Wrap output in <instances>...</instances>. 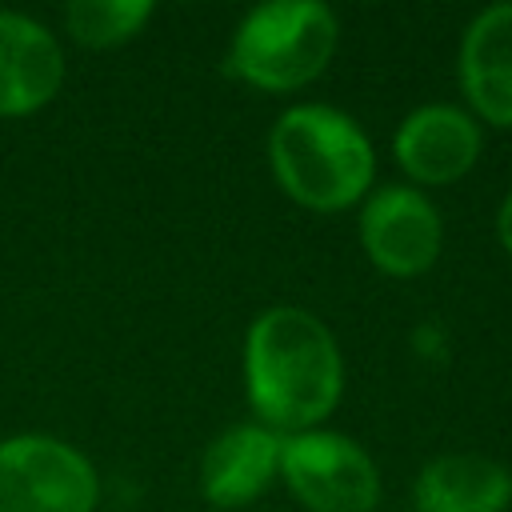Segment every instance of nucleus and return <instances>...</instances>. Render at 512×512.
<instances>
[{"mask_svg":"<svg viewBox=\"0 0 512 512\" xmlns=\"http://www.w3.org/2000/svg\"><path fill=\"white\" fill-rule=\"evenodd\" d=\"M248 404L272 432H308L340 400L344 360L324 320L296 304L264 308L244 336Z\"/></svg>","mask_w":512,"mask_h":512,"instance_id":"f257e3e1","label":"nucleus"},{"mask_svg":"<svg viewBox=\"0 0 512 512\" xmlns=\"http://www.w3.org/2000/svg\"><path fill=\"white\" fill-rule=\"evenodd\" d=\"M268 160L280 188L316 212L356 204L376 172V152L364 128L332 104L288 108L268 136Z\"/></svg>","mask_w":512,"mask_h":512,"instance_id":"f03ea898","label":"nucleus"},{"mask_svg":"<svg viewBox=\"0 0 512 512\" xmlns=\"http://www.w3.org/2000/svg\"><path fill=\"white\" fill-rule=\"evenodd\" d=\"M340 24L320 0L256 4L232 32L228 68L264 92H292L324 72L336 52Z\"/></svg>","mask_w":512,"mask_h":512,"instance_id":"7ed1b4c3","label":"nucleus"},{"mask_svg":"<svg viewBox=\"0 0 512 512\" xmlns=\"http://www.w3.org/2000/svg\"><path fill=\"white\" fill-rule=\"evenodd\" d=\"M100 480L88 456L56 436L0 440V512H92Z\"/></svg>","mask_w":512,"mask_h":512,"instance_id":"20e7f679","label":"nucleus"},{"mask_svg":"<svg viewBox=\"0 0 512 512\" xmlns=\"http://www.w3.org/2000/svg\"><path fill=\"white\" fill-rule=\"evenodd\" d=\"M280 476L312 512H372L380 500V472L372 456L352 436L324 428L284 436Z\"/></svg>","mask_w":512,"mask_h":512,"instance_id":"39448f33","label":"nucleus"},{"mask_svg":"<svg viewBox=\"0 0 512 512\" xmlns=\"http://www.w3.org/2000/svg\"><path fill=\"white\" fill-rule=\"evenodd\" d=\"M440 212L436 204L408 188L384 184L360 208V244L368 260L392 276H420L440 256Z\"/></svg>","mask_w":512,"mask_h":512,"instance_id":"423d86ee","label":"nucleus"},{"mask_svg":"<svg viewBox=\"0 0 512 512\" xmlns=\"http://www.w3.org/2000/svg\"><path fill=\"white\" fill-rule=\"evenodd\" d=\"M480 124L456 104H420L392 136L400 168L420 184H452L480 156Z\"/></svg>","mask_w":512,"mask_h":512,"instance_id":"0eeeda50","label":"nucleus"},{"mask_svg":"<svg viewBox=\"0 0 512 512\" xmlns=\"http://www.w3.org/2000/svg\"><path fill=\"white\" fill-rule=\"evenodd\" d=\"M64 80V52L56 36L20 12H0V116H28L44 108Z\"/></svg>","mask_w":512,"mask_h":512,"instance_id":"6e6552de","label":"nucleus"},{"mask_svg":"<svg viewBox=\"0 0 512 512\" xmlns=\"http://www.w3.org/2000/svg\"><path fill=\"white\" fill-rule=\"evenodd\" d=\"M284 436L264 424H236L220 432L200 456V492L216 508H240L256 500L280 472Z\"/></svg>","mask_w":512,"mask_h":512,"instance_id":"1a4fd4ad","label":"nucleus"},{"mask_svg":"<svg viewBox=\"0 0 512 512\" xmlns=\"http://www.w3.org/2000/svg\"><path fill=\"white\" fill-rule=\"evenodd\" d=\"M460 88L468 104L512 128V0L476 12L460 40Z\"/></svg>","mask_w":512,"mask_h":512,"instance_id":"9d476101","label":"nucleus"},{"mask_svg":"<svg viewBox=\"0 0 512 512\" xmlns=\"http://www.w3.org/2000/svg\"><path fill=\"white\" fill-rule=\"evenodd\" d=\"M416 512H504L512 504V472L480 452H444L416 472Z\"/></svg>","mask_w":512,"mask_h":512,"instance_id":"9b49d317","label":"nucleus"},{"mask_svg":"<svg viewBox=\"0 0 512 512\" xmlns=\"http://www.w3.org/2000/svg\"><path fill=\"white\" fill-rule=\"evenodd\" d=\"M152 20L148 0H72L64 8V24L80 44L108 48L136 36Z\"/></svg>","mask_w":512,"mask_h":512,"instance_id":"f8f14e48","label":"nucleus"},{"mask_svg":"<svg viewBox=\"0 0 512 512\" xmlns=\"http://www.w3.org/2000/svg\"><path fill=\"white\" fill-rule=\"evenodd\" d=\"M496 232H500V244L512 252V192L504 196V204H500V212H496Z\"/></svg>","mask_w":512,"mask_h":512,"instance_id":"ddd939ff","label":"nucleus"}]
</instances>
